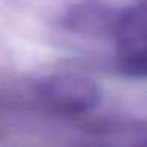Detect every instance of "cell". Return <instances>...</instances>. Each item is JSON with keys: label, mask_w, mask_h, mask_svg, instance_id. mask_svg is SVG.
Wrapping results in <instances>:
<instances>
[{"label": "cell", "mask_w": 147, "mask_h": 147, "mask_svg": "<svg viewBox=\"0 0 147 147\" xmlns=\"http://www.w3.org/2000/svg\"><path fill=\"white\" fill-rule=\"evenodd\" d=\"M41 103L63 117H84L101 101V89L90 74L82 71H55L36 86Z\"/></svg>", "instance_id": "6da1fadb"}, {"label": "cell", "mask_w": 147, "mask_h": 147, "mask_svg": "<svg viewBox=\"0 0 147 147\" xmlns=\"http://www.w3.org/2000/svg\"><path fill=\"white\" fill-rule=\"evenodd\" d=\"M120 10L112 0H74L65 8L60 24L73 35L111 40Z\"/></svg>", "instance_id": "3957f363"}, {"label": "cell", "mask_w": 147, "mask_h": 147, "mask_svg": "<svg viewBox=\"0 0 147 147\" xmlns=\"http://www.w3.org/2000/svg\"><path fill=\"white\" fill-rule=\"evenodd\" d=\"M111 41L115 70L122 76L147 79V2L122 8Z\"/></svg>", "instance_id": "7a4b0ae2"}]
</instances>
